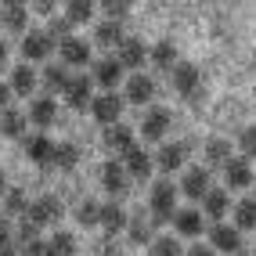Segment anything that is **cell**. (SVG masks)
I'll use <instances>...</instances> for the list:
<instances>
[{
	"instance_id": "21",
	"label": "cell",
	"mask_w": 256,
	"mask_h": 256,
	"mask_svg": "<svg viewBox=\"0 0 256 256\" xmlns=\"http://www.w3.org/2000/svg\"><path fill=\"white\" fill-rule=\"evenodd\" d=\"M148 54H152V47L141 36H126L123 44H119V50H116L119 65H123V69H134V72H141L148 65Z\"/></svg>"
},
{
	"instance_id": "40",
	"label": "cell",
	"mask_w": 256,
	"mask_h": 256,
	"mask_svg": "<svg viewBox=\"0 0 256 256\" xmlns=\"http://www.w3.org/2000/svg\"><path fill=\"white\" fill-rule=\"evenodd\" d=\"M234 148H238V156H246L249 162L256 159V123H249V126H242V130H238V141H234Z\"/></svg>"
},
{
	"instance_id": "46",
	"label": "cell",
	"mask_w": 256,
	"mask_h": 256,
	"mask_svg": "<svg viewBox=\"0 0 256 256\" xmlns=\"http://www.w3.org/2000/svg\"><path fill=\"white\" fill-rule=\"evenodd\" d=\"M4 195H8V177L0 174V202H4Z\"/></svg>"
},
{
	"instance_id": "15",
	"label": "cell",
	"mask_w": 256,
	"mask_h": 256,
	"mask_svg": "<svg viewBox=\"0 0 256 256\" xmlns=\"http://www.w3.org/2000/svg\"><path fill=\"white\" fill-rule=\"evenodd\" d=\"M90 80H94V87H101V90H116L119 83H126V69L119 65L116 54H108V58H101V62L90 65Z\"/></svg>"
},
{
	"instance_id": "23",
	"label": "cell",
	"mask_w": 256,
	"mask_h": 256,
	"mask_svg": "<svg viewBox=\"0 0 256 256\" xmlns=\"http://www.w3.org/2000/svg\"><path fill=\"white\" fill-rule=\"evenodd\" d=\"M26 116H29V123L36 126L40 134H47V126H54V119H58V101L50 98V94H40V98L29 101Z\"/></svg>"
},
{
	"instance_id": "1",
	"label": "cell",
	"mask_w": 256,
	"mask_h": 256,
	"mask_svg": "<svg viewBox=\"0 0 256 256\" xmlns=\"http://www.w3.org/2000/svg\"><path fill=\"white\" fill-rule=\"evenodd\" d=\"M177 198H180V184H174L170 177H159V180H152L148 184V213L156 216V224L159 228H170V220H174V213L180 210L177 206Z\"/></svg>"
},
{
	"instance_id": "24",
	"label": "cell",
	"mask_w": 256,
	"mask_h": 256,
	"mask_svg": "<svg viewBox=\"0 0 256 256\" xmlns=\"http://www.w3.org/2000/svg\"><path fill=\"white\" fill-rule=\"evenodd\" d=\"M231 156H234V144H231L228 138H220V134H213V138L202 141V166H210V170H224Z\"/></svg>"
},
{
	"instance_id": "13",
	"label": "cell",
	"mask_w": 256,
	"mask_h": 256,
	"mask_svg": "<svg viewBox=\"0 0 256 256\" xmlns=\"http://www.w3.org/2000/svg\"><path fill=\"white\" fill-rule=\"evenodd\" d=\"M220 174H224V188L228 192H249L252 188V180H256V174H252V162L246 159V156H234L228 159V166L220 170Z\"/></svg>"
},
{
	"instance_id": "2",
	"label": "cell",
	"mask_w": 256,
	"mask_h": 256,
	"mask_svg": "<svg viewBox=\"0 0 256 256\" xmlns=\"http://www.w3.org/2000/svg\"><path fill=\"white\" fill-rule=\"evenodd\" d=\"M138 138L148 141V144H162L174 130V112L166 105H152V108H141V119H138Z\"/></svg>"
},
{
	"instance_id": "8",
	"label": "cell",
	"mask_w": 256,
	"mask_h": 256,
	"mask_svg": "<svg viewBox=\"0 0 256 256\" xmlns=\"http://www.w3.org/2000/svg\"><path fill=\"white\" fill-rule=\"evenodd\" d=\"M162 228L156 224V216H152L148 210H138V213H130V224H126V246H134V249H148L152 242H156V234H159Z\"/></svg>"
},
{
	"instance_id": "7",
	"label": "cell",
	"mask_w": 256,
	"mask_h": 256,
	"mask_svg": "<svg viewBox=\"0 0 256 256\" xmlns=\"http://www.w3.org/2000/svg\"><path fill=\"white\" fill-rule=\"evenodd\" d=\"M98 180H101V192H105L108 198H116V202H123V198L130 195V188H134V180H130V174H126L123 159H108V162H101Z\"/></svg>"
},
{
	"instance_id": "37",
	"label": "cell",
	"mask_w": 256,
	"mask_h": 256,
	"mask_svg": "<svg viewBox=\"0 0 256 256\" xmlns=\"http://www.w3.org/2000/svg\"><path fill=\"white\" fill-rule=\"evenodd\" d=\"M72 216H76V224L87 228V231L98 228V220H101V202H98V198H83V202H76Z\"/></svg>"
},
{
	"instance_id": "33",
	"label": "cell",
	"mask_w": 256,
	"mask_h": 256,
	"mask_svg": "<svg viewBox=\"0 0 256 256\" xmlns=\"http://www.w3.org/2000/svg\"><path fill=\"white\" fill-rule=\"evenodd\" d=\"M231 224L238 228V231H256V198L252 195H246V198H238L234 202V210H231Z\"/></svg>"
},
{
	"instance_id": "29",
	"label": "cell",
	"mask_w": 256,
	"mask_h": 256,
	"mask_svg": "<svg viewBox=\"0 0 256 256\" xmlns=\"http://www.w3.org/2000/svg\"><path fill=\"white\" fill-rule=\"evenodd\" d=\"M177 62H180V54H177V44L174 40H159L156 47H152V54H148V65L156 72H166V76L177 69Z\"/></svg>"
},
{
	"instance_id": "34",
	"label": "cell",
	"mask_w": 256,
	"mask_h": 256,
	"mask_svg": "<svg viewBox=\"0 0 256 256\" xmlns=\"http://www.w3.org/2000/svg\"><path fill=\"white\" fill-rule=\"evenodd\" d=\"M65 18L72 26H90L94 14H98V0H65Z\"/></svg>"
},
{
	"instance_id": "6",
	"label": "cell",
	"mask_w": 256,
	"mask_h": 256,
	"mask_svg": "<svg viewBox=\"0 0 256 256\" xmlns=\"http://www.w3.org/2000/svg\"><path fill=\"white\" fill-rule=\"evenodd\" d=\"M123 98L126 105H138V108H152L159 98V83L152 72H130L126 83H123Z\"/></svg>"
},
{
	"instance_id": "30",
	"label": "cell",
	"mask_w": 256,
	"mask_h": 256,
	"mask_svg": "<svg viewBox=\"0 0 256 256\" xmlns=\"http://www.w3.org/2000/svg\"><path fill=\"white\" fill-rule=\"evenodd\" d=\"M69 80H72L69 65H62V62H50V65H44V76H40V83H44V90H47L50 98L65 94V87H69Z\"/></svg>"
},
{
	"instance_id": "45",
	"label": "cell",
	"mask_w": 256,
	"mask_h": 256,
	"mask_svg": "<svg viewBox=\"0 0 256 256\" xmlns=\"http://www.w3.org/2000/svg\"><path fill=\"white\" fill-rule=\"evenodd\" d=\"M8 54H11V50H8V40H0V69H8Z\"/></svg>"
},
{
	"instance_id": "14",
	"label": "cell",
	"mask_w": 256,
	"mask_h": 256,
	"mask_svg": "<svg viewBox=\"0 0 256 256\" xmlns=\"http://www.w3.org/2000/svg\"><path fill=\"white\" fill-rule=\"evenodd\" d=\"M58 54L62 65H69V69H87V65H94V44L83 36H69L65 44H58Z\"/></svg>"
},
{
	"instance_id": "36",
	"label": "cell",
	"mask_w": 256,
	"mask_h": 256,
	"mask_svg": "<svg viewBox=\"0 0 256 256\" xmlns=\"http://www.w3.org/2000/svg\"><path fill=\"white\" fill-rule=\"evenodd\" d=\"M148 256H184V242L174 231H159L156 242L148 246Z\"/></svg>"
},
{
	"instance_id": "39",
	"label": "cell",
	"mask_w": 256,
	"mask_h": 256,
	"mask_svg": "<svg viewBox=\"0 0 256 256\" xmlns=\"http://www.w3.org/2000/svg\"><path fill=\"white\" fill-rule=\"evenodd\" d=\"M72 29H76V26L65 18V14H54V18H47V29H44V32H47V36L54 40V44H65L69 36H76Z\"/></svg>"
},
{
	"instance_id": "38",
	"label": "cell",
	"mask_w": 256,
	"mask_h": 256,
	"mask_svg": "<svg viewBox=\"0 0 256 256\" xmlns=\"http://www.w3.org/2000/svg\"><path fill=\"white\" fill-rule=\"evenodd\" d=\"M29 213V195L22 192V188H8V195H4V216H26Z\"/></svg>"
},
{
	"instance_id": "12",
	"label": "cell",
	"mask_w": 256,
	"mask_h": 256,
	"mask_svg": "<svg viewBox=\"0 0 256 256\" xmlns=\"http://www.w3.org/2000/svg\"><path fill=\"white\" fill-rule=\"evenodd\" d=\"M123 166H126V174H130L134 184H152V177H156V152L134 144L123 156Z\"/></svg>"
},
{
	"instance_id": "5",
	"label": "cell",
	"mask_w": 256,
	"mask_h": 256,
	"mask_svg": "<svg viewBox=\"0 0 256 256\" xmlns=\"http://www.w3.org/2000/svg\"><path fill=\"white\" fill-rule=\"evenodd\" d=\"M123 112H126V98L119 90H101L94 101H90V119L105 130L112 123H123Z\"/></svg>"
},
{
	"instance_id": "31",
	"label": "cell",
	"mask_w": 256,
	"mask_h": 256,
	"mask_svg": "<svg viewBox=\"0 0 256 256\" xmlns=\"http://www.w3.org/2000/svg\"><path fill=\"white\" fill-rule=\"evenodd\" d=\"M26 126H29L26 112H18V108H4V112H0V138L18 141V138H26Z\"/></svg>"
},
{
	"instance_id": "11",
	"label": "cell",
	"mask_w": 256,
	"mask_h": 256,
	"mask_svg": "<svg viewBox=\"0 0 256 256\" xmlns=\"http://www.w3.org/2000/svg\"><path fill=\"white\" fill-rule=\"evenodd\" d=\"M213 188L216 184H213V170L210 166H188L180 174V195L192 198V202H202Z\"/></svg>"
},
{
	"instance_id": "9",
	"label": "cell",
	"mask_w": 256,
	"mask_h": 256,
	"mask_svg": "<svg viewBox=\"0 0 256 256\" xmlns=\"http://www.w3.org/2000/svg\"><path fill=\"white\" fill-rule=\"evenodd\" d=\"M62 216H65V202H62L58 195H40V198H32V202H29V213H26V220H29V224H36L40 231H44V228H54Z\"/></svg>"
},
{
	"instance_id": "4",
	"label": "cell",
	"mask_w": 256,
	"mask_h": 256,
	"mask_svg": "<svg viewBox=\"0 0 256 256\" xmlns=\"http://www.w3.org/2000/svg\"><path fill=\"white\" fill-rule=\"evenodd\" d=\"M170 228H174V234L180 242H198V238L210 231V220L198 206H180L174 213V220H170Z\"/></svg>"
},
{
	"instance_id": "20",
	"label": "cell",
	"mask_w": 256,
	"mask_h": 256,
	"mask_svg": "<svg viewBox=\"0 0 256 256\" xmlns=\"http://www.w3.org/2000/svg\"><path fill=\"white\" fill-rule=\"evenodd\" d=\"M62 98H65V105H69L72 112H90V101L98 98L94 94V80L90 76H72Z\"/></svg>"
},
{
	"instance_id": "32",
	"label": "cell",
	"mask_w": 256,
	"mask_h": 256,
	"mask_svg": "<svg viewBox=\"0 0 256 256\" xmlns=\"http://www.w3.org/2000/svg\"><path fill=\"white\" fill-rule=\"evenodd\" d=\"M80 159H83L80 144H72V141H58V144H54V159H50V166L62 170V174H72V170L80 166Z\"/></svg>"
},
{
	"instance_id": "35",
	"label": "cell",
	"mask_w": 256,
	"mask_h": 256,
	"mask_svg": "<svg viewBox=\"0 0 256 256\" xmlns=\"http://www.w3.org/2000/svg\"><path fill=\"white\" fill-rule=\"evenodd\" d=\"M76 234L72 231H54L50 238H44V256H76Z\"/></svg>"
},
{
	"instance_id": "27",
	"label": "cell",
	"mask_w": 256,
	"mask_h": 256,
	"mask_svg": "<svg viewBox=\"0 0 256 256\" xmlns=\"http://www.w3.org/2000/svg\"><path fill=\"white\" fill-rule=\"evenodd\" d=\"M54 144L58 141H50L47 134H29V138H22V148H26V159L29 162H36V166H50V159H54Z\"/></svg>"
},
{
	"instance_id": "41",
	"label": "cell",
	"mask_w": 256,
	"mask_h": 256,
	"mask_svg": "<svg viewBox=\"0 0 256 256\" xmlns=\"http://www.w3.org/2000/svg\"><path fill=\"white\" fill-rule=\"evenodd\" d=\"M98 11H105V18H126L130 11V0H98Z\"/></svg>"
},
{
	"instance_id": "18",
	"label": "cell",
	"mask_w": 256,
	"mask_h": 256,
	"mask_svg": "<svg viewBox=\"0 0 256 256\" xmlns=\"http://www.w3.org/2000/svg\"><path fill=\"white\" fill-rule=\"evenodd\" d=\"M198 210L206 213L210 224H224V220L231 216V210H234V198H231L228 188H213V192L198 202Z\"/></svg>"
},
{
	"instance_id": "17",
	"label": "cell",
	"mask_w": 256,
	"mask_h": 256,
	"mask_svg": "<svg viewBox=\"0 0 256 256\" xmlns=\"http://www.w3.org/2000/svg\"><path fill=\"white\" fill-rule=\"evenodd\" d=\"M101 144H105V148L112 152V156H119V159H123L126 152H130L134 144H138V130H134V126H126V123H112V126H105V130H101Z\"/></svg>"
},
{
	"instance_id": "28",
	"label": "cell",
	"mask_w": 256,
	"mask_h": 256,
	"mask_svg": "<svg viewBox=\"0 0 256 256\" xmlns=\"http://www.w3.org/2000/svg\"><path fill=\"white\" fill-rule=\"evenodd\" d=\"M36 87H40V76H36V69H32L29 62H22V65L11 69V94L14 98H32Z\"/></svg>"
},
{
	"instance_id": "19",
	"label": "cell",
	"mask_w": 256,
	"mask_h": 256,
	"mask_svg": "<svg viewBox=\"0 0 256 256\" xmlns=\"http://www.w3.org/2000/svg\"><path fill=\"white\" fill-rule=\"evenodd\" d=\"M126 224H130V213H126V206H123V202H116V198L101 202V220H98V228L105 231L108 238L126 234Z\"/></svg>"
},
{
	"instance_id": "43",
	"label": "cell",
	"mask_w": 256,
	"mask_h": 256,
	"mask_svg": "<svg viewBox=\"0 0 256 256\" xmlns=\"http://www.w3.org/2000/svg\"><path fill=\"white\" fill-rule=\"evenodd\" d=\"M184 256H216V249L210 242H192V246L184 249Z\"/></svg>"
},
{
	"instance_id": "26",
	"label": "cell",
	"mask_w": 256,
	"mask_h": 256,
	"mask_svg": "<svg viewBox=\"0 0 256 256\" xmlns=\"http://www.w3.org/2000/svg\"><path fill=\"white\" fill-rule=\"evenodd\" d=\"M0 26L8 32H26L29 26V0H0Z\"/></svg>"
},
{
	"instance_id": "25",
	"label": "cell",
	"mask_w": 256,
	"mask_h": 256,
	"mask_svg": "<svg viewBox=\"0 0 256 256\" xmlns=\"http://www.w3.org/2000/svg\"><path fill=\"white\" fill-rule=\"evenodd\" d=\"M123 40H126V26L119 22V18H101L94 26V36H90L94 47H105V50H119Z\"/></svg>"
},
{
	"instance_id": "16",
	"label": "cell",
	"mask_w": 256,
	"mask_h": 256,
	"mask_svg": "<svg viewBox=\"0 0 256 256\" xmlns=\"http://www.w3.org/2000/svg\"><path fill=\"white\" fill-rule=\"evenodd\" d=\"M170 87H174V94H180V98H195L198 87H202V69L195 62H177V69L170 72Z\"/></svg>"
},
{
	"instance_id": "22",
	"label": "cell",
	"mask_w": 256,
	"mask_h": 256,
	"mask_svg": "<svg viewBox=\"0 0 256 256\" xmlns=\"http://www.w3.org/2000/svg\"><path fill=\"white\" fill-rule=\"evenodd\" d=\"M50 50H54V40L47 36L44 29H26L22 32V58L32 65V62H47Z\"/></svg>"
},
{
	"instance_id": "3",
	"label": "cell",
	"mask_w": 256,
	"mask_h": 256,
	"mask_svg": "<svg viewBox=\"0 0 256 256\" xmlns=\"http://www.w3.org/2000/svg\"><path fill=\"white\" fill-rule=\"evenodd\" d=\"M188 156H192V141H162L156 148V170L162 177H174V174H184L188 166Z\"/></svg>"
},
{
	"instance_id": "44",
	"label": "cell",
	"mask_w": 256,
	"mask_h": 256,
	"mask_svg": "<svg viewBox=\"0 0 256 256\" xmlns=\"http://www.w3.org/2000/svg\"><path fill=\"white\" fill-rule=\"evenodd\" d=\"M11 83H4V80H0V112H4V108H11Z\"/></svg>"
},
{
	"instance_id": "10",
	"label": "cell",
	"mask_w": 256,
	"mask_h": 256,
	"mask_svg": "<svg viewBox=\"0 0 256 256\" xmlns=\"http://www.w3.org/2000/svg\"><path fill=\"white\" fill-rule=\"evenodd\" d=\"M206 242L216 249V256H242V249H246V242H242V231H238L234 224H210V231H206Z\"/></svg>"
},
{
	"instance_id": "42",
	"label": "cell",
	"mask_w": 256,
	"mask_h": 256,
	"mask_svg": "<svg viewBox=\"0 0 256 256\" xmlns=\"http://www.w3.org/2000/svg\"><path fill=\"white\" fill-rule=\"evenodd\" d=\"M29 11L44 14V18H54L58 14V0H29Z\"/></svg>"
}]
</instances>
